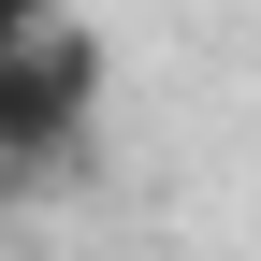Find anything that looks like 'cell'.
I'll list each match as a JSON object with an SVG mask.
<instances>
[{
  "instance_id": "7a4b0ae2",
  "label": "cell",
  "mask_w": 261,
  "mask_h": 261,
  "mask_svg": "<svg viewBox=\"0 0 261 261\" xmlns=\"http://www.w3.org/2000/svg\"><path fill=\"white\" fill-rule=\"evenodd\" d=\"M44 15H58V0H0V29H44Z\"/></svg>"
},
{
  "instance_id": "6da1fadb",
  "label": "cell",
  "mask_w": 261,
  "mask_h": 261,
  "mask_svg": "<svg viewBox=\"0 0 261 261\" xmlns=\"http://www.w3.org/2000/svg\"><path fill=\"white\" fill-rule=\"evenodd\" d=\"M87 145H102V44H87L73 15L0 29V174L44 189V174H73Z\"/></svg>"
}]
</instances>
